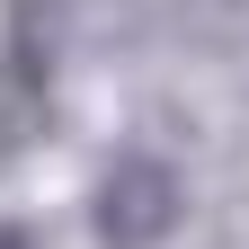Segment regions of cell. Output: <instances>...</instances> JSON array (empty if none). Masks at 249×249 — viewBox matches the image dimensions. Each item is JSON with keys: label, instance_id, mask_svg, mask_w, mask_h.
<instances>
[{"label": "cell", "instance_id": "7a4b0ae2", "mask_svg": "<svg viewBox=\"0 0 249 249\" xmlns=\"http://www.w3.org/2000/svg\"><path fill=\"white\" fill-rule=\"evenodd\" d=\"M0 249H36V231H27V223H0Z\"/></svg>", "mask_w": 249, "mask_h": 249}, {"label": "cell", "instance_id": "6da1fadb", "mask_svg": "<svg viewBox=\"0 0 249 249\" xmlns=\"http://www.w3.org/2000/svg\"><path fill=\"white\" fill-rule=\"evenodd\" d=\"M187 213V187L151 151H116V169L98 178V240L107 249H160Z\"/></svg>", "mask_w": 249, "mask_h": 249}]
</instances>
